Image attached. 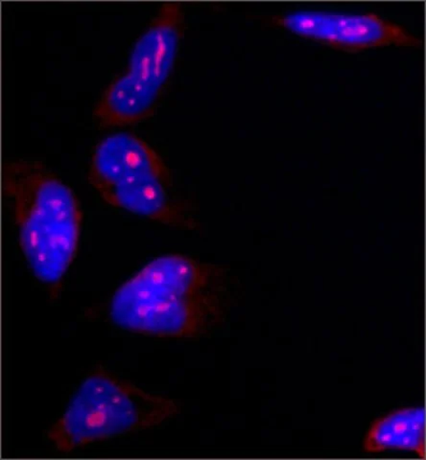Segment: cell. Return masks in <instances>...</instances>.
<instances>
[{"label":"cell","mask_w":426,"mask_h":460,"mask_svg":"<svg viewBox=\"0 0 426 460\" xmlns=\"http://www.w3.org/2000/svg\"><path fill=\"white\" fill-rule=\"evenodd\" d=\"M216 273L182 255L155 259L112 297L113 323L132 332L192 338L219 314Z\"/></svg>","instance_id":"6da1fadb"},{"label":"cell","mask_w":426,"mask_h":460,"mask_svg":"<svg viewBox=\"0 0 426 460\" xmlns=\"http://www.w3.org/2000/svg\"><path fill=\"white\" fill-rule=\"evenodd\" d=\"M2 183L28 263L41 282L58 284L80 235L82 213L74 192L38 162L5 163Z\"/></svg>","instance_id":"7a4b0ae2"},{"label":"cell","mask_w":426,"mask_h":460,"mask_svg":"<svg viewBox=\"0 0 426 460\" xmlns=\"http://www.w3.org/2000/svg\"><path fill=\"white\" fill-rule=\"evenodd\" d=\"M178 411L174 401L99 369L84 381L48 437L57 450L70 453L94 441L158 426Z\"/></svg>","instance_id":"3957f363"},{"label":"cell","mask_w":426,"mask_h":460,"mask_svg":"<svg viewBox=\"0 0 426 460\" xmlns=\"http://www.w3.org/2000/svg\"><path fill=\"white\" fill-rule=\"evenodd\" d=\"M184 16L178 3H165L139 37L129 64L113 80L94 109L104 126H123L145 119L172 75L183 32Z\"/></svg>","instance_id":"277c9868"},{"label":"cell","mask_w":426,"mask_h":460,"mask_svg":"<svg viewBox=\"0 0 426 460\" xmlns=\"http://www.w3.org/2000/svg\"><path fill=\"white\" fill-rule=\"evenodd\" d=\"M89 180L108 204L170 226L190 223L169 199L170 172L157 152L128 134L98 144Z\"/></svg>","instance_id":"5b68a950"},{"label":"cell","mask_w":426,"mask_h":460,"mask_svg":"<svg viewBox=\"0 0 426 460\" xmlns=\"http://www.w3.org/2000/svg\"><path fill=\"white\" fill-rule=\"evenodd\" d=\"M272 22L297 35L347 51H360L390 45H422V40L409 33L405 28L374 13L345 14L299 11L280 14Z\"/></svg>","instance_id":"8992f818"},{"label":"cell","mask_w":426,"mask_h":460,"mask_svg":"<svg viewBox=\"0 0 426 460\" xmlns=\"http://www.w3.org/2000/svg\"><path fill=\"white\" fill-rule=\"evenodd\" d=\"M363 447L368 454L400 450L415 453L424 459L425 410L404 408L379 417L368 428Z\"/></svg>","instance_id":"52a82bcc"}]
</instances>
